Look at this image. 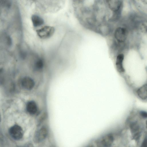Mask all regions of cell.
I'll return each mask as SVG.
<instances>
[{
	"label": "cell",
	"mask_w": 147,
	"mask_h": 147,
	"mask_svg": "<svg viewBox=\"0 0 147 147\" xmlns=\"http://www.w3.org/2000/svg\"><path fill=\"white\" fill-rule=\"evenodd\" d=\"M115 140V133L109 131L96 138L91 144L94 147H114Z\"/></svg>",
	"instance_id": "cell-1"
},
{
	"label": "cell",
	"mask_w": 147,
	"mask_h": 147,
	"mask_svg": "<svg viewBox=\"0 0 147 147\" xmlns=\"http://www.w3.org/2000/svg\"><path fill=\"white\" fill-rule=\"evenodd\" d=\"M110 9L113 12V19L115 20L120 16L123 7V3L121 0L106 1Z\"/></svg>",
	"instance_id": "cell-2"
},
{
	"label": "cell",
	"mask_w": 147,
	"mask_h": 147,
	"mask_svg": "<svg viewBox=\"0 0 147 147\" xmlns=\"http://www.w3.org/2000/svg\"><path fill=\"white\" fill-rule=\"evenodd\" d=\"M128 31L126 27L119 26L115 29L114 32V37L118 44L123 45L125 42L127 38Z\"/></svg>",
	"instance_id": "cell-3"
},
{
	"label": "cell",
	"mask_w": 147,
	"mask_h": 147,
	"mask_svg": "<svg viewBox=\"0 0 147 147\" xmlns=\"http://www.w3.org/2000/svg\"><path fill=\"white\" fill-rule=\"evenodd\" d=\"M55 29L53 27L46 26L36 31L38 36L41 38L45 39L51 36L53 34Z\"/></svg>",
	"instance_id": "cell-4"
},
{
	"label": "cell",
	"mask_w": 147,
	"mask_h": 147,
	"mask_svg": "<svg viewBox=\"0 0 147 147\" xmlns=\"http://www.w3.org/2000/svg\"><path fill=\"white\" fill-rule=\"evenodd\" d=\"M11 136L16 140H19L23 137V132L21 127L18 125H15L11 127L9 130Z\"/></svg>",
	"instance_id": "cell-5"
},
{
	"label": "cell",
	"mask_w": 147,
	"mask_h": 147,
	"mask_svg": "<svg viewBox=\"0 0 147 147\" xmlns=\"http://www.w3.org/2000/svg\"><path fill=\"white\" fill-rule=\"evenodd\" d=\"M47 134V131L45 128H40L35 134L34 138V141L36 143L41 142L46 138Z\"/></svg>",
	"instance_id": "cell-6"
},
{
	"label": "cell",
	"mask_w": 147,
	"mask_h": 147,
	"mask_svg": "<svg viewBox=\"0 0 147 147\" xmlns=\"http://www.w3.org/2000/svg\"><path fill=\"white\" fill-rule=\"evenodd\" d=\"M124 56L122 53L119 54L117 56L116 61V65L118 71L121 73L125 72L123 66Z\"/></svg>",
	"instance_id": "cell-7"
},
{
	"label": "cell",
	"mask_w": 147,
	"mask_h": 147,
	"mask_svg": "<svg viewBox=\"0 0 147 147\" xmlns=\"http://www.w3.org/2000/svg\"><path fill=\"white\" fill-rule=\"evenodd\" d=\"M21 84L24 88L28 90L32 89L34 85V80L28 77H25L22 79Z\"/></svg>",
	"instance_id": "cell-8"
},
{
	"label": "cell",
	"mask_w": 147,
	"mask_h": 147,
	"mask_svg": "<svg viewBox=\"0 0 147 147\" xmlns=\"http://www.w3.org/2000/svg\"><path fill=\"white\" fill-rule=\"evenodd\" d=\"M136 94L140 99L143 100L147 99V84L140 87L136 90Z\"/></svg>",
	"instance_id": "cell-9"
},
{
	"label": "cell",
	"mask_w": 147,
	"mask_h": 147,
	"mask_svg": "<svg viewBox=\"0 0 147 147\" xmlns=\"http://www.w3.org/2000/svg\"><path fill=\"white\" fill-rule=\"evenodd\" d=\"M26 109L27 111L31 115L34 114L37 111L36 104L33 101H30L27 103Z\"/></svg>",
	"instance_id": "cell-10"
},
{
	"label": "cell",
	"mask_w": 147,
	"mask_h": 147,
	"mask_svg": "<svg viewBox=\"0 0 147 147\" xmlns=\"http://www.w3.org/2000/svg\"><path fill=\"white\" fill-rule=\"evenodd\" d=\"M33 25L35 27L40 26L44 23L43 19L39 16L34 14L31 18Z\"/></svg>",
	"instance_id": "cell-11"
},
{
	"label": "cell",
	"mask_w": 147,
	"mask_h": 147,
	"mask_svg": "<svg viewBox=\"0 0 147 147\" xmlns=\"http://www.w3.org/2000/svg\"><path fill=\"white\" fill-rule=\"evenodd\" d=\"M44 63L43 60L40 59H38L36 61L34 66L37 69H40L43 67Z\"/></svg>",
	"instance_id": "cell-12"
},
{
	"label": "cell",
	"mask_w": 147,
	"mask_h": 147,
	"mask_svg": "<svg viewBox=\"0 0 147 147\" xmlns=\"http://www.w3.org/2000/svg\"><path fill=\"white\" fill-rule=\"evenodd\" d=\"M140 116L144 119H147V111L144 110H141L139 112Z\"/></svg>",
	"instance_id": "cell-13"
},
{
	"label": "cell",
	"mask_w": 147,
	"mask_h": 147,
	"mask_svg": "<svg viewBox=\"0 0 147 147\" xmlns=\"http://www.w3.org/2000/svg\"><path fill=\"white\" fill-rule=\"evenodd\" d=\"M140 147H147V136H145Z\"/></svg>",
	"instance_id": "cell-14"
},
{
	"label": "cell",
	"mask_w": 147,
	"mask_h": 147,
	"mask_svg": "<svg viewBox=\"0 0 147 147\" xmlns=\"http://www.w3.org/2000/svg\"><path fill=\"white\" fill-rule=\"evenodd\" d=\"M6 40L8 46L9 47L11 46L12 44V40L11 37L9 35L7 36Z\"/></svg>",
	"instance_id": "cell-15"
},
{
	"label": "cell",
	"mask_w": 147,
	"mask_h": 147,
	"mask_svg": "<svg viewBox=\"0 0 147 147\" xmlns=\"http://www.w3.org/2000/svg\"><path fill=\"white\" fill-rule=\"evenodd\" d=\"M86 147H94L92 144L88 145Z\"/></svg>",
	"instance_id": "cell-16"
},
{
	"label": "cell",
	"mask_w": 147,
	"mask_h": 147,
	"mask_svg": "<svg viewBox=\"0 0 147 147\" xmlns=\"http://www.w3.org/2000/svg\"><path fill=\"white\" fill-rule=\"evenodd\" d=\"M145 32L147 33V27L146 28V30H145Z\"/></svg>",
	"instance_id": "cell-17"
},
{
	"label": "cell",
	"mask_w": 147,
	"mask_h": 147,
	"mask_svg": "<svg viewBox=\"0 0 147 147\" xmlns=\"http://www.w3.org/2000/svg\"><path fill=\"white\" fill-rule=\"evenodd\" d=\"M146 126H147V121H146Z\"/></svg>",
	"instance_id": "cell-18"
}]
</instances>
